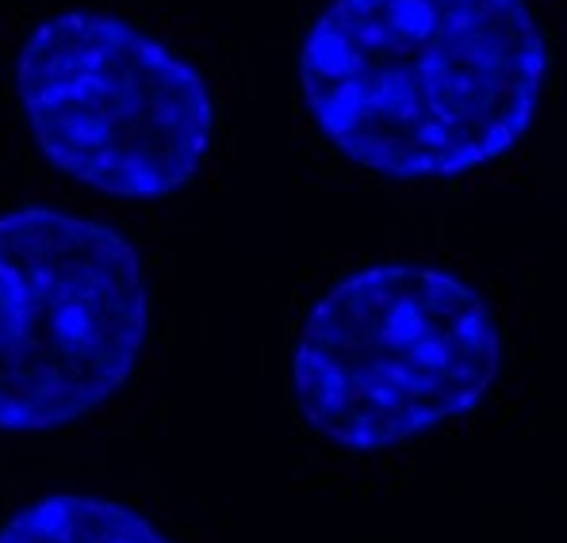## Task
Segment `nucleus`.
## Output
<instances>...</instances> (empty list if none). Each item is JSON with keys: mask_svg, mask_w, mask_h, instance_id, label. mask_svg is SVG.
Segmentation results:
<instances>
[{"mask_svg": "<svg viewBox=\"0 0 567 543\" xmlns=\"http://www.w3.org/2000/svg\"><path fill=\"white\" fill-rule=\"evenodd\" d=\"M545 77L525 0H330L299 46L319 135L388 180H453L511 154Z\"/></svg>", "mask_w": 567, "mask_h": 543, "instance_id": "nucleus-1", "label": "nucleus"}, {"mask_svg": "<svg viewBox=\"0 0 567 543\" xmlns=\"http://www.w3.org/2000/svg\"><path fill=\"white\" fill-rule=\"evenodd\" d=\"M503 372L491 303L437 264L388 261L330 283L299 325L291 395L346 452H388L468 417Z\"/></svg>", "mask_w": 567, "mask_h": 543, "instance_id": "nucleus-2", "label": "nucleus"}, {"mask_svg": "<svg viewBox=\"0 0 567 543\" xmlns=\"http://www.w3.org/2000/svg\"><path fill=\"white\" fill-rule=\"evenodd\" d=\"M16 96L39 154L100 196L169 199L212 154L204 73L120 15H47L16 58Z\"/></svg>", "mask_w": 567, "mask_h": 543, "instance_id": "nucleus-3", "label": "nucleus"}, {"mask_svg": "<svg viewBox=\"0 0 567 543\" xmlns=\"http://www.w3.org/2000/svg\"><path fill=\"white\" fill-rule=\"evenodd\" d=\"M146 337L127 233L47 203L0 215V432L85 421L131 383Z\"/></svg>", "mask_w": 567, "mask_h": 543, "instance_id": "nucleus-4", "label": "nucleus"}, {"mask_svg": "<svg viewBox=\"0 0 567 543\" xmlns=\"http://www.w3.org/2000/svg\"><path fill=\"white\" fill-rule=\"evenodd\" d=\"M0 543H173L138 509L96 494H47L0 524Z\"/></svg>", "mask_w": 567, "mask_h": 543, "instance_id": "nucleus-5", "label": "nucleus"}]
</instances>
